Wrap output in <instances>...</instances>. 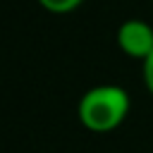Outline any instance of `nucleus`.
<instances>
[{"mask_svg": "<svg viewBox=\"0 0 153 153\" xmlns=\"http://www.w3.org/2000/svg\"><path fill=\"white\" fill-rule=\"evenodd\" d=\"M131 98L129 93L117 84H98L84 91V96L76 103V117L84 124V129L93 134H108L115 131L129 115Z\"/></svg>", "mask_w": 153, "mask_h": 153, "instance_id": "1", "label": "nucleus"}, {"mask_svg": "<svg viewBox=\"0 0 153 153\" xmlns=\"http://www.w3.org/2000/svg\"><path fill=\"white\" fill-rule=\"evenodd\" d=\"M115 41L127 57L143 62L153 53V24L143 19H127L117 26Z\"/></svg>", "mask_w": 153, "mask_h": 153, "instance_id": "2", "label": "nucleus"}, {"mask_svg": "<svg viewBox=\"0 0 153 153\" xmlns=\"http://www.w3.org/2000/svg\"><path fill=\"white\" fill-rule=\"evenodd\" d=\"M45 12H53V14H69L74 12L76 7H81L84 0H36Z\"/></svg>", "mask_w": 153, "mask_h": 153, "instance_id": "3", "label": "nucleus"}, {"mask_svg": "<svg viewBox=\"0 0 153 153\" xmlns=\"http://www.w3.org/2000/svg\"><path fill=\"white\" fill-rule=\"evenodd\" d=\"M141 74H143V84H146V91L153 96V53L141 62Z\"/></svg>", "mask_w": 153, "mask_h": 153, "instance_id": "4", "label": "nucleus"}]
</instances>
